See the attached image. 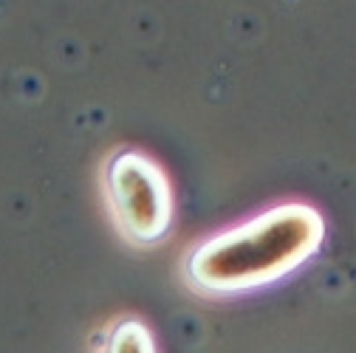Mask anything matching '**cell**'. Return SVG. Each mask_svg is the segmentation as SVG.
I'll return each mask as SVG.
<instances>
[{
	"instance_id": "obj_3",
	"label": "cell",
	"mask_w": 356,
	"mask_h": 353,
	"mask_svg": "<svg viewBox=\"0 0 356 353\" xmlns=\"http://www.w3.org/2000/svg\"><path fill=\"white\" fill-rule=\"evenodd\" d=\"M105 353H156V339L142 320L124 317L111 328Z\"/></svg>"
},
{
	"instance_id": "obj_2",
	"label": "cell",
	"mask_w": 356,
	"mask_h": 353,
	"mask_svg": "<svg viewBox=\"0 0 356 353\" xmlns=\"http://www.w3.org/2000/svg\"><path fill=\"white\" fill-rule=\"evenodd\" d=\"M105 198L119 232L133 246H156L172 229V187L164 167L142 150H119L105 164Z\"/></svg>"
},
{
	"instance_id": "obj_1",
	"label": "cell",
	"mask_w": 356,
	"mask_h": 353,
	"mask_svg": "<svg viewBox=\"0 0 356 353\" xmlns=\"http://www.w3.org/2000/svg\"><path fill=\"white\" fill-rule=\"evenodd\" d=\"M323 240L325 217L317 206L277 204L193 246L184 260V280L209 297L246 294L305 266Z\"/></svg>"
}]
</instances>
